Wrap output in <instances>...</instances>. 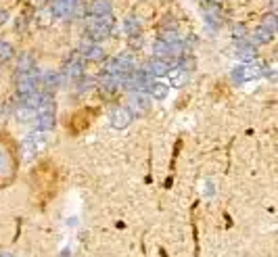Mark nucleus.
<instances>
[{
	"instance_id": "nucleus-8",
	"label": "nucleus",
	"mask_w": 278,
	"mask_h": 257,
	"mask_svg": "<svg viewBox=\"0 0 278 257\" xmlns=\"http://www.w3.org/2000/svg\"><path fill=\"white\" fill-rule=\"evenodd\" d=\"M134 120V113L128 109V107H117L113 113H111V126L115 130H126Z\"/></svg>"
},
{
	"instance_id": "nucleus-19",
	"label": "nucleus",
	"mask_w": 278,
	"mask_h": 257,
	"mask_svg": "<svg viewBox=\"0 0 278 257\" xmlns=\"http://www.w3.org/2000/svg\"><path fill=\"white\" fill-rule=\"evenodd\" d=\"M272 38H274V34H272V32H268V30H264V27L260 25L257 30H253V32H251V36H249V42H251L253 46H257V44H268V42H272Z\"/></svg>"
},
{
	"instance_id": "nucleus-3",
	"label": "nucleus",
	"mask_w": 278,
	"mask_h": 257,
	"mask_svg": "<svg viewBox=\"0 0 278 257\" xmlns=\"http://www.w3.org/2000/svg\"><path fill=\"white\" fill-rule=\"evenodd\" d=\"M48 145V132L38 130L34 134H30L25 140L21 142V153H23V159H34V157L42 151Z\"/></svg>"
},
{
	"instance_id": "nucleus-11",
	"label": "nucleus",
	"mask_w": 278,
	"mask_h": 257,
	"mask_svg": "<svg viewBox=\"0 0 278 257\" xmlns=\"http://www.w3.org/2000/svg\"><path fill=\"white\" fill-rule=\"evenodd\" d=\"M201 9H203V15H205V19H207V23H211V25H220V23H222V7H220V5L203 0Z\"/></svg>"
},
{
	"instance_id": "nucleus-12",
	"label": "nucleus",
	"mask_w": 278,
	"mask_h": 257,
	"mask_svg": "<svg viewBox=\"0 0 278 257\" xmlns=\"http://www.w3.org/2000/svg\"><path fill=\"white\" fill-rule=\"evenodd\" d=\"M65 73L69 75V80L77 82L84 77V63H82V56H71L67 65H65Z\"/></svg>"
},
{
	"instance_id": "nucleus-1",
	"label": "nucleus",
	"mask_w": 278,
	"mask_h": 257,
	"mask_svg": "<svg viewBox=\"0 0 278 257\" xmlns=\"http://www.w3.org/2000/svg\"><path fill=\"white\" fill-rule=\"evenodd\" d=\"M113 25H115V17L109 13L105 17H88L86 21V36L90 38L92 42H101L105 38H109V34L113 32Z\"/></svg>"
},
{
	"instance_id": "nucleus-26",
	"label": "nucleus",
	"mask_w": 278,
	"mask_h": 257,
	"mask_svg": "<svg viewBox=\"0 0 278 257\" xmlns=\"http://www.w3.org/2000/svg\"><path fill=\"white\" fill-rule=\"evenodd\" d=\"M264 73H268L270 77H278V56L274 61H270L268 65H264Z\"/></svg>"
},
{
	"instance_id": "nucleus-15",
	"label": "nucleus",
	"mask_w": 278,
	"mask_h": 257,
	"mask_svg": "<svg viewBox=\"0 0 278 257\" xmlns=\"http://www.w3.org/2000/svg\"><path fill=\"white\" fill-rule=\"evenodd\" d=\"M147 92L151 98H155V101H165L168 94H170V84H165L161 80H153Z\"/></svg>"
},
{
	"instance_id": "nucleus-6",
	"label": "nucleus",
	"mask_w": 278,
	"mask_h": 257,
	"mask_svg": "<svg viewBox=\"0 0 278 257\" xmlns=\"http://www.w3.org/2000/svg\"><path fill=\"white\" fill-rule=\"evenodd\" d=\"M134 117H141V115H147L151 111V98L147 92H134L130 96V107H128Z\"/></svg>"
},
{
	"instance_id": "nucleus-33",
	"label": "nucleus",
	"mask_w": 278,
	"mask_h": 257,
	"mask_svg": "<svg viewBox=\"0 0 278 257\" xmlns=\"http://www.w3.org/2000/svg\"><path fill=\"white\" fill-rule=\"evenodd\" d=\"M3 42H5V40H3V38H0V44H3Z\"/></svg>"
},
{
	"instance_id": "nucleus-17",
	"label": "nucleus",
	"mask_w": 278,
	"mask_h": 257,
	"mask_svg": "<svg viewBox=\"0 0 278 257\" xmlns=\"http://www.w3.org/2000/svg\"><path fill=\"white\" fill-rule=\"evenodd\" d=\"M13 115H15V120L21 122V124H27V122H32V120H38V111L32 109V107H27V105H17Z\"/></svg>"
},
{
	"instance_id": "nucleus-2",
	"label": "nucleus",
	"mask_w": 278,
	"mask_h": 257,
	"mask_svg": "<svg viewBox=\"0 0 278 257\" xmlns=\"http://www.w3.org/2000/svg\"><path fill=\"white\" fill-rule=\"evenodd\" d=\"M54 98L52 94H46L44 92V98H42V105L38 107V130H42V132H48L54 128V120H57V115H54Z\"/></svg>"
},
{
	"instance_id": "nucleus-14",
	"label": "nucleus",
	"mask_w": 278,
	"mask_h": 257,
	"mask_svg": "<svg viewBox=\"0 0 278 257\" xmlns=\"http://www.w3.org/2000/svg\"><path fill=\"white\" fill-rule=\"evenodd\" d=\"M188 71H184L180 65H176V67H172V71L168 73V84L170 86H174V88H182V86H186V82H188Z\"/></svg>"
},
{
	"instance_id": "nucleus-18",
	"label": "nucleus",
	"mask_w": 278,
	"mask_h": 257,
	"mask_svg": "<svg viewBox=\"0 0 278 257\" xmlns=\"http://www.w3.org/2000/svg\"><path fill=\"white\" fill-rule=\"evenodd\" d=\"M61 82H63V75H61V73H59V71H48V73L44 75V80H42L44 92H46V94H52L59 86H61Z\"/></svg>"
},
{
	"instance_id": "nucleus-31",
	"label": "nucleus",
	"mask_w": 278,
	"mask_h": 257,
	"mask_svg": "<svg viewBox=\"0 0 278 257\" xmlns=\"http://www.w3.org/2000/svg\"><path fill=\"white\" fill-rule=\"evenodd\" d=\"M270 9H272V13L278 11V0H270Z\"/></svg>"
},
{
	"instance_id": "nucleus-27",
	"label": "nucleus",
	"mask_w": 278,
	"mask_h": 257,
	"mask_svg": "<svg viewBox=\"0 0 278 257\" xmlns=\"http://www.w3.org/2000/svg\"><path fill=\"white\" fill-rule=\"evenodd\" d=\"M159 27H161V30H176V21L168 15V17H163V21L159 23Z\"/></svg>"
},
{
	"instance_id": "nucleus-23",
	"label": "nucleus",
	"mask_w": 278,
	"mask_h": 257,
	"mask_svg": "<svg viewBox=\"0 0 278 257\" xmlns=\"http://www.w3.org/2000/svg\"><path fill=\"white\" fill-rule=\"evenodd\" d=\"M159 40H163V42H168V44H180V42H182V36L178 34V30H161Z\"/></svg>"
},
{
	"instance_id": "nucleus-20",
	"label": "nucleus",
	"mask_w": 278,
	"mask_h": 257,
	"mask_svg": "<svg viewBox=\"0 0 278 257\" xmlns=\"http://www.w3.org/2000/svg\"><path fill=\"white\" fill-rule=\"evenodd\" d=\"M30 71H34V59L32 54L23 52L17 61V73H30Z\"/></svg>"
},
{
	"instance_id": "nucleus-16",
	"label": "nucleus",
	"mask_w": 278,
	"mask_h": 257,
	"mask_svg": "<svg viewBox=\"0 0 278 257\" xmlns=\"http://www.w3.org/2000/svg\"><path fill=\"white\" fill-rule=\"evenodd\" d=\"M255 54H257V50H255V46L247 40V42H238V46H236V56L241 59V61H245V63H253L255 61Z\"/></svg>"
},
{
	"instance_id": "nucleus-21",
	"label": "nucleus",
	"mask_w": 278,
	"mask_h": 257,
	"mask_svg": "<svg viewBox=\"0 0 278 257\" xmlns=\"http://www.w3.org/2000/svg\"><path fill=\"white\" fill-rule=\"evenodd\" d=\"M124 30H126V34L130 38L132 36H141V23H138V19L134 15H130V17L124 19Z\"/></svg>"
},
{
	"instance_id": "nucleus-25",
	"label": "nucleus",
	"mask_w": 278,
	"mask_h": 257,
	"mask_svg": "<svg viewBox=\"0 0 278 257\" xmlns=\"http://www.w3.org/2000/svg\"><path fill=\"white\" fill-rule=\"evenodd\" d=\"M232 36L236 38V40H245V36H249L247 34V30H245V25L243 23H236V25H232Z\"/></svg>"
},
{
	"instance_id": "nucleus-32",
	"label": "nucleus",
	"mask_w": 278,
	"mask_h": 257,
	"mask_svg": "<svg viewBox=\"0 0 278 257\" xmlns=\"http://www.w3.org/2000/svg\"><path fill=\"white\" fill-rule=\"evenodd\" d=\"M207 3H215V5H220V0H207Z\"/></svg>"
},
{
	"instance_id": "nucleus-13",
	"label": "nucleus",
	"mask_w": 278,
	"mask_h": 257,
	"mask_svg": "<svg viewBox=\"0 0 278 257\" xmlns=\"http://www.w3.org/2000/svg\"><path fill=\"white\" fill-rule=\"evenodd\" d=\"M113 9V0H92L88 5V17H105Z\"/></svg>"
},
{
	"instance_id": "nucleus-34",
	"label": "nucleus",
	"mask_w": 278,
	"mask_h": 257,
	"mask_svg": "<svg viewBox=\"0 0 278 257\" xmlns=\"http://www.w3.org/2000/svg\"><path fill=\"white\" fill-rule=\"evenodd\" d=\"M0 111H3V105H0Z\"/></svg>"
},
{
	"instance_id": "nucleus-4",
	"label": "nucleus",
	"mask_w": 278,
	"mask_h": 257,
	"mask_svg": "<svg viewBox=\"0 0 278 257\" xmlns=\"http://www.w3.org/2000/svg\"><path fill=\"white\" fill-rule=\"evenodd\" d=\"M38 86H40V77H38V71H30V73H17L15 75V90L19 94V98H25L34 92H38Z\"/></svg>"
},
{
	"instance_id": "nucleus-28",
	"label": "nucleus",
	"mask_w": 278,
	"mask_h": 257,
	"mask_svg": "<svg viewBox=\"0 0 278 257\" xmlns=\"http://www.w3.org/2000/svg\"><path fill=\"white\" fill-rule=\"evenodd\" d=\"M128 42H130V46H132L134 50H138V48L143 46V36H132Z\"/></svg>"
},
{
	"instance_id": "nucleus-22",
	"label": "nucleus",
	"mask_w": 278,
	"mask_h": 257,
	"mask_svg": "<svg viewBox=\"0 0 278 257\" xmlns=\"http://www.w3.org/2000/svg\"><path fill=\"white\" fill-rule=\"evenodd\" d=\"M260 25H262L264 30L276 34V30H278V17H276V13H266V15L262 17V23H260Z\"/></svg>"
},
{
	"instance_id": "nucleus-30",
	"label": "nucleus",
	"mask_w": 278,
	"mask_h": 257,
	"mask_svg": "<svg viewBox=\"0 0 278 257\" xmlns=\"http://www.w3.org/2000/svg\"><path fill=\"white\" fill-rule=\"evenodd\" d=\"M9 21V13L5 9H0V25H5Z\"/></svg>"
},
{
	"instance_id": "nucleus-24",
	"label": "nucleus",
	"mask_w": 278,
	"mask_h": 257,
	"mask_svg": "<svg viewBox=\"0 0 278 257\" xmlns=\"http://www.w3.org/2000/svg\"><path fill=\"white\" fill-rule=\"evenodd\" d=\"M13 56H15V48H13V44H9V42H3V44H0V63L11 61Z\"/></svg>"
},
{
	"instance_id": "nucleus-7",
	"label": "nucleus",
	"mask_w": 278,
	"mask_h": 257,
	"mask_svg": "<svg viewBox=\"0 0 278 257\" xmlns=\"http://www.w3.org/2000/svg\"><path fill=\"white\" fill-rule=\"evenodd\" d=\"M119 86H124V80L119 75H107V73H103L101 77H98V90H101L105 96H113L119 90Z\"/></svg>"
},
{
	"instance_id": "nucleus-29",
	"label": "nucleus",
	"mask_w": 278,
	"mask_h": 257,
	"mask_svg": "<svg viewBox=\"0 0 278 257\" xmlns=\"http://www.w3.org/2000/svg\"><path fill=\"white\" fill-rule=\"evenodd\" d=\"M46 3H48V0H30V7L42 11V9H46Z\"/></svg>"
},
{
	"instance_id": "nucleus-5",
	"label": "nucleus",
	"mask_w": 278,
	"mask_h": 257,
	"mask_svg": "<svg viewBox=\"0 0 278 257\" xmlns=\"http://www.w3.org/2000/svg\"><path fill=\"white\" fill-rule=\"evenodd\" d=\"M264 75V65H257V63H245V65H238L232 69L230 77L234 84H245L251 80H257V77Z\"/></svg>"
},
{
	"instance_id": "nucleus-10",
	"label": "nucleus",
	"mask_w": 278,
	"mask_h": 257,
	"mask_svg": "<svg viewBox=\"0 0 278 257\" xmlns=\"http://www.w3.org/2000/svg\"><path fill=\"white\" fill-rule=\"evenodd\" d=\"M172 67H174V63L163 61V59H153V61H149V63L145 65V69H147L153 77H163V75H168V73L172 71Z\"/></svg>"
},
{
	"instance_id": "nucleus-9",
	"label": "nucleus",
	"mask_w": 278,
	"mask_h": 257,
	"mask_svg": "<svg viewBox=\"0 0 278 257\" xmlns=\"http://www.w3.org/2000/svg\"><path fill=\"white\" fill-rule=\"evenodd\" d=\"M79 7V0H52L50 11L54 17H69Z\"/></svg>"
}]
</instances>
